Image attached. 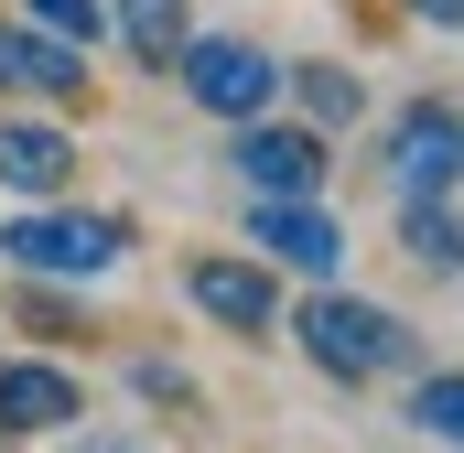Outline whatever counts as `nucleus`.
Here are the masks:
<instances>
[{
  "label": "nucleus",
  "instance_id": "dca6fc26",
  "mask_svg": "<svg viewBox=\"0 0 464 453\" xmlns=\"http://www.w3.org/2000/svg\"><path fill=\"white\" fill-rule=\"evenodd\" d=\"M411 421H421L432 443H464V367H432V378L411 389Z\"/></svg>",
  "mask_w": 464,
  "mask_h": 453
},
{
  "label": "nucleus",
  "instance_id": "4468645a",
  "mask_svg": "<svg viewBox=\"0 0 464 453\" xmlns=\"http://www.w3.org/2000/svg\"><path fill=\"white\" fill-rule=\"evenodd\" d=\"M400 248H411L421 270H464V217H443V195H411V226H400Z\"/></svg>",
  "mask_w": 464,
  "mask_h": 453
},
{
  "label": "nucleus",
  "instance_id": "a211bd4d",
  "mask_svg": "<svg viewBox=\"0 0 464 453\" xmlns=\"http://www.w3.org/2000/svg\"><path fill=\"white\" fill-rule=\"evenodd\" d=\"M65 453H151V443H130V432H76Z\"/></svg>",
  "mask_w": 464,
  "mask_h": 453
},
{
  "label": "nucleus",
  "instance_id": "0eeeda50",
  "mask_svg": "<svg viewBox=\"0 0 464 453\" xmlns=\"http://www.w3.org/2000/svg\"><path fill=\"white\" fill-rule=\"evenodd\" d=\"M0 98L76 109V98H87V54H76V43H54L44 22H0Z\"/></svg>",
  "mask_w": 464,
  "mask_h": 453
},
{
  "label": "nucleus",
  "instance_id": "7ed1b4c3",
  "mask_svg": "<svg viewBox=\"0 0 464 453\" xmlns=\"http://www.w3.org/2000/svg\"><path fill=\"white\" fill-rule=\"evenodd\" d=\"M281 54L270 43H248V33H184V54H173V87L195 98L206 119H270V98H281Z\"/></svg>",
  "mask_w": 464,
  "mask_h": 453
},
{
  "label": "nucleus",
  "instance_id": "f8f14e48",
  "mask_svg": "<svg viewBox=\"0 0 464 453\" xmlns=\"http://www.w3.org/2000/svg\"><path fill=\"white\" fill-rule=\"evenodd\" d=\"M11 324L44 335V345H65V335H87V303H76L65 281H22V292H11Z\"/></svg>",
  "mask_w": 464,
  "mask_h": 453
},
{
  "label": "nucleus",
  "instance_id": "9b49d317",
  "mask_svg": "<svg viewBox=\"0 0 464 453\" xmlns=\"http://www.w3.org/2000/svg\"><path fill=\"white\" fill-rule=\"evenodd\" d=\"M184 33H195L184 0H109V43H130V65H151V76H173Z\"/></svg>",
  "mask_w": 464,
  "mask_h": 453
},
{
  "label": "nucleus",
  "instance_id": "39448f33",
  "mask_svg": "<svg viewBox=\"0 0 464 453\" xmlns=\"http://www.w3.org/2000/svg\"><path fill=\"white\" fill-rule=\"evenodd\" d=\"M227 162H237L248 195H324V173H335V151H324L314 119H237Z\"/></svg>",
  "mask_w": 464,
  "mask_h": 453
},
{
  "label": "nucleus",
  "instance_id": "1a4fd4ad",
  "mask_svg": "<svg viewBox=\"0 0 464 453\" xmlns=\"http://www.w3.org/2000/svg\"><path fill=\"white\" fill-rule=\"evenodd\" d=\"M76 184V130L44 109L0 119V195H22V206H44V195H65Z\"/></svg>",
  "mask_w": 464,
  "mask_h": 453
},
{
  "label": "nucleus",
  "instance_id": "6e6552de",
  "mask_svg": "<svg viewBox=\"0 0 464 453\" xmlns=\"http://www.w3.org/2000/svg\"><path fill=\"white\" fill-rule=\"evenodd\" d=\"M454 173H464V119L443 98L400 109V130H389V184L400 195H454Z\"/></svg>",
  "mask_w": 464,
  "mask_h": 453
},
{
  "label": "nucleus",
  "instance_id": "f3484780",
  "mask_svg": "<svg viewBox=\"0 0 464 453\" xmlns=\"http://www.w3.org/2000/svg\"><path fill=\"white\" fill-rule=\"evenodd\" d=\"M130 389H151L162 410H184V400H195V378H184V367H162V356H140V367H130Z\"/></svg>",
  "mask_w": 464,
  "mask_h": 453
},
{
  "label": "nucleus",
  "instance_id": "6ab92c4d",
  "mask_svg": "<svg viewBox=\"0 0 464 453\" xmlns=\"http://www.w3.org/2000/svg\"><path fill=\"white\" fill-rule=\"evenodd\" d=\"M411 11H421L432 33H464V0H411Z\"/></svg>",
  "mask_w": 464,
  "mask_h": 453
},
{
  "label": "nucleus",
  "instance_id": "f257e3e1",
  "mask_svg": "<svg viewBox=\"0 0 464 453\" xmlns=\"http://www.w3.org/2000/svg\"><path fill=\"white\" fill-rule=\"evenodd\" d=\"M0 259L22 270V281H109L119 259H130V217L109 206H65V195H44V206H22V217H0Z\"/></svg>",
  "mask_w": 464,
  "mask_h": 453
},
{
  "label": "nucleus",
  "instance_id": "20e7f679",
  "mask_svg": "<svg viewBox=\"0 0 464 453\" xmlns=\"http://www.w3.org/2000/svg\"><path fill=\"white\" fill-rule=\"evenodd\" d=\"M248 259L303 270V281H335L346 270V226L324 217V195H248Z\"/></svg>",
  "mask_w": 464,
  "mask_h": 453
},
{
  "label": "nucleus",
  "instance_id": "f03ea898",
  "mask_svg": "<svg viewBox=\"0 0 464 453\" xmlns=\"http://www.w3.org/2000/svg\"><path fill=\"white\" fill-rule=\"evenodd\" d=\"M292 345H303L335 389H367V378H389V367L411 356L400 313L367 303V292H314V303H292Z\"/></svg>",
  "mask_w": 464,
  "mask_h": 453
},
{
  "label": "nucleus",
  "instance_id": "9d476101",
  "mask_svg": "<svg viewBox=\"0 0 464 453\" xmlns=\"http://www.w3.org/2000/svg\"><path fill=\"white\" fill-rule=\"evenodd\" d=\"M87 410V389L54 367V356H0V443H33V432H65Z\"/></svg>",
  "mask_w": 464,
  "mask_h": 453
},
{
  "label": "nucleus",
  "instance_id": "423d86ee",
  "mask_svg": "<svg viewBox=\"0 0 464 453\" xmlns=\"http://www.w3.org/2000/svg\"><path fill=\"white\" fill-rule=\"evenodd\" d=\"M184 303H195L206 324H227V335H270V324H281V281H270V259H227V248L184 259Z\"/></svg>",
  "mask_w": 464,
  "mask_h": 453
},
{
  "label": "nucleus",
  "instance_id": "2eb2a0df",
  "mask_svg": "<svg viewBox=\"0 0 464 453\" xmlns=\"http://www.w3.org/2000/svg\"><path fill=\"white\" fill-rule=\"evenodd\" d=\"M22 22H44L54 43H76V54H98L109 43V0H22Z\"/></svg>",
  "mask_w": 464,
  "mask_h": 453
},
{
  "label": "nucleus",
  "instance_id": "ddd939ff",
  "mask_svg": "<svg viewBox=\"0 0 464 453\" xmlns=\"http://www.w3.org/2000/svg\"><path fill=\"white\" fill-rule=\"evenodd\" d=\"M281 87L303 98V119H314V130H346V119L367 109V87H356L346 65H303V76H281Z\"/></svg>",
  "mask_w": 464,
  "mask_h": 453
}]
</instances>
